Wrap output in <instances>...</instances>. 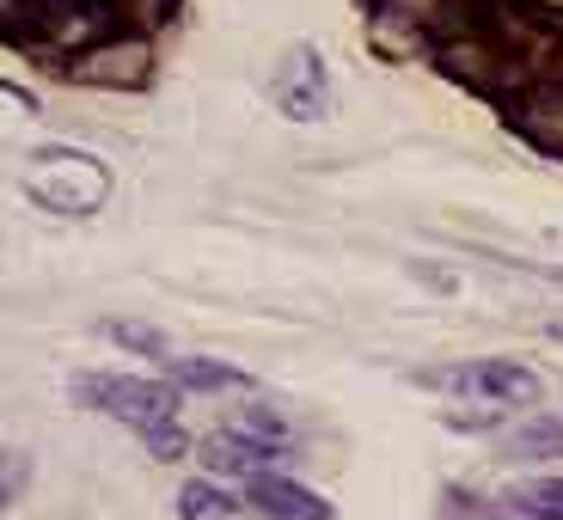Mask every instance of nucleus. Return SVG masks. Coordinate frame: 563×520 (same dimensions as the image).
<instances>
[{"instance_id":"39448f33","label":"nucleus","mask_w":563,"mask_h":520,"mask_svg":"<svg viewBox=\"0 0 563 520\" xmlns=\"http://www.w3.org/2000/svg\"><path fill=\"white\" fill-rule=\"evenodd\" d=\"M68 74L74 80H92V86H141L154 74V49L141 37H104V43H92L86 56H74Z\"/></svg>"},{"instance_id":"dca6fc26","label":"nucleus","mask_w":563,"mask_h":520,"mask_svg":"<svg viewBox=\"0 0 563 520\" xmlns=\"http://www.w3.org/2000/svg\"><path fill=\"white\" fill-rule=\"evenodd\" d=\"M545 276H551V281H558V288H563V269H545Z\"/></svg>"},{"instance_id":"f3484780","label":"nucleus","mask_w":563,"mask_h":520,"mask_svg":"<svg viewBox=\"0 0 563 520\" xmlns=\"http://www.w3.org/2000/svg\"><path fill=\"white\" fill-rule=\"evenodd\" d=\"M0 508H7V484H0Z\"/></svg>"},{"instance_id":"4468645a","label":"nucleus","mask_w":563,"mask_h":520,"mask_svg":"<svg viewBox=\"0 0 563 520\" xmlns=\"http://www.w3.org/2000/svg\"><path fill=\"white\" fill-rule=\"evenodd\" d=\"M410 269H417V276L429 281V288H441V295H448V288H453V276H448V269H441V264H410Z\"/></svg>"},{"instance_id":"20e7f679","label":"nucleus","mask_w":563,"mask_h":520,"mask_svg":"<svg viewBox=\"0 0 563 520\" xmlns=\"http://www.w3.org/2000/svg\"><path fill=\"white\" fill-rule=\"evenodd\" d=\"M269 92H276V111L288 117V123L324 117V62H319V49H288L282 68L269 74Z\"/></svg>"},{"instance_id":"9d476101","label":"nucleus","mask_w":563,"mask_h":520,"mask_svg":"<svg viewBox=\"0 0 563 520\" xmlns=\"http://www.w3.org/2000/svg\"><path fill=\"white\" fill-rule=\"evenodd\" d=\"M99 331H104V338H117L123 350H135V355H147V362H159V367L172 362L166 331H154V324H141V319H104Z\"/></svg>"},{"instance_id":"f8f14e48","label":"nucleus","mask_w":563,"mask_h":520,"mask_svg":"<svg viewBox=\"0 0 563 520\" xmlns=\"http://www.w3.org/2000/svg\"><path fill=\"white\" fill-rule=\"evenodd\" d=\"M508 460H563V422H533L508 441Z\"/></svg>"},{"instance_id":"0eeeda50","label":"nucleus","mask_w":563,"mask_h":520,"mask_svg":"<svg viewBox=\"0 0 563 520\" xmlns=\"http://www.w3.org/2000/svg\"><path fill=\"white\" fill-rule=\"evenodd\" d=\"M288 460V441H257L245 435V429H233V435H209L202 441V465L209 472H240V478H252V472H264V465Z\"/></svg>"},{"instance_id":"f03ea898","label":"nucleus","mask_w":563,"mask_h":520,"mask_svg":"<svg viewBox=\"0 0 563 520\" xmlns=\"http://www.w3.org/2000/svg\"><path fill=\"white\" fill-rule=\"evenodd\" d=\"M25 190H31V202L49 209V214H92V209H104V197H111V172H104L92 154L43 147V154H31V166H25Z\"/></svg>"},{"instance_id":"ddd939ff","label":"nucleus","mask_w":563,"mask_h":520,"mask_svg":"<svg viewBox=\"0 0 563 520\" xmlns=\"http://www.w3.org/2000/svg\"><path fill=\"white\" fill-rule=\"evenodd\" d=\"M117 19H129V25H159V19L178 13V0H111Z\"/></svg>"},{"instance_id":"9b49d317","label":"nucleus","mask_w":563,"mask_h":520,"mask_svg":"<svg viewBox=\"0 0 563 520\" xmlns=\"http://www.w3.org/2000/svg\"><path fill=\"white\" fill-rule=\"evenodd\" d=\"M515 515H533V520H563V478H545V484H527V490H508Z\"/></svg>"},{"instance_id":"423d86ee","label":"nucleus","mask_w":563,"mask_h":520,"mask_svg":"<svg viewBox=\"0 0 563 520\" xmlns=\"http://www.w3.org/2000/svg\"><path fill=\"white\" fill-rule=\"evenodd\" d=\"M245 502L257 508L264 520H331V502L319 490H300L295 478H282V472H252L245 478Z\"/></svg>"},{"instance_id":"1a4fd4ad","label":"nucleus","mask_w":563,"mask_h":520,"mask_svg":"<svg viewBox=\"0 0 563 520\" xmlns=\"http://www.w3.org/2000/svg\"><path fill=\"white\" fill-rule=\"evenodd\" d=\"M178 515L184 520H240L245 508L233 502L227 490H214L209 478H197V484H184V490H178Z\"/></svg>"},{"instance_id":"2eb2a0df","label":"nucleus","mask_w":563,"mask_h":520,"mask_svg":"<svg viewBox=\"0 0 563 520\" xmlns=\"http://www.w3.org/2000/svg\"><path fill=\"white\" fill-rule=\"evenodd\" d=\"M545 331H551V338H558V343H563V319H551V324H545Z\"/></svg>"},{"instance_id":"7ed1b4c3","label":"nucleus","mask_w":563,"mask_h":520,"mask_svg":"<svg viewBox=\"0 0 563 520\" xmlns=\"http://www.w3.org/2000/svg\"><path fill=\"white\" fill-rule=\"evenodd\" d=\"M422 386H448L460 398H490V405H533L545 386H539L533 367L521 362H465V367H429L417 374Z\"/></svg>"},{"instance_id":"6e6552de","label":"nucleus","mask_w":563,"mask_h":520,"mask_svg":"<svg viewBox=\"0 0 563 520\" xmlns=\"http://www.w3.org/2000/svg\"><path fill=\"white\" fill-rule=\"evenodd\" d=\"M166 374H172V386H197V392H252V374L233 367V362H202V355L178 362V355H172Z\"/></svg>"},{"instance_id":"f257e3e1","label":"nucleus","mask_w":563,"mask_h":520,"mask_svg":"<svg viewBox=\"0 0 563 520\" xmlns=\"http://www.w3.org/2000/svg\"><path fill=\"white\" fill-rule=\"evenodd\" d=\"M74 405H92L104 417L129 422L154 460H178L184 429H178V392L159 380H123V374H74Z\"/></svg>"}]
</instances>
